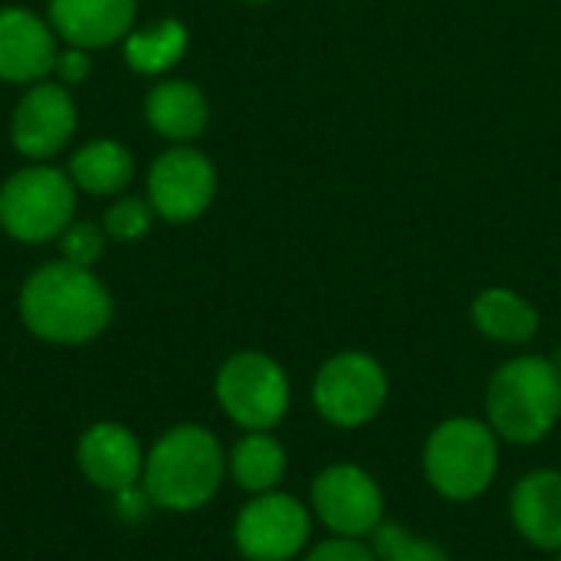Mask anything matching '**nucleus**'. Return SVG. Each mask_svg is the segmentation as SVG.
Masks as SVG:
<instances>
[{
    "label": "nucleus",
    "mask_w": 561,
    "mask_h": 561,
    "mask_svg": "<svg viewBox=\"0 0 561 561\" xmlns=\"http://www.w3.org/2000/svg\"><path fill=\"white\" fill-rule=\"evenodd\" d=\"M217 398L237 424L250 431H266L286 414L289 385L273 358L260 352H240L220 368Z\"/></svg>",
    "instance_id": "423d86ee"
},
{
    "label": "nucleus",
    "mask_w": 561,
    "mask_h": 561,
    "mask_svg": "<svg viewBox=\"0 0 561 561\" xmlns=\"http://www.w3.org/2000/svg\"><path fill=\"white\" fill-rule=\"evenodd\" d=\"M306 561H375L371 552L352 539H335V542H322Z\"/></svg>",
    "instance_id": "393cba45"
},
{
    "label": "nucleus",
    "mask_w": 561,
    "mask_h": 561,
    "mask_svg": "<svg viewBox=\"0 0 561 561\" xmlns=\"http://www.w3.org/2000/svg\"><path fill=\"white\" fill-rule=\"evenodd\" d=\"M513 519L529 542L561 549V473L542 470L526 477L513 496Z\"/></svg>",
    "instance_id": "dca6fc26"
},
{
    "label": "nucleus",
    "mask_w": 561,
    "mask_h": 561,
    "mask_svg": "<svg viewBox=\"0 0 561 561\" xmlns=\"http://www.w3.org/2000/svg\"><path fill=\"white\" fill-rule=\"evenodd\" d=\"M79 467L95 486L122 493L135 486V480L145 470V460L135 437L125 427L95 424L79 440Z\"/></svg>",
    "instance_id": "4468645a"
},
{
    "label": "nucleus",
    "mask_w": 561,
    "mask_h": 561,
    "mask_svg": "<svg viewBox=\"0 0 561 561\" xmlns=\"http://www.w3.org/2000/svg\"><path fill=\"white\" fill-rule=\"evenodd\" d=\"M312 500H316L319 519L332 533H339L345 539L378 529L381 490L358 467H332V470H325L312 486Z\"/></svg>",
    "instance_id": "9b49d317"
},
{
    "label": "nucleus",
    "mask_w": 561,
    "mask_h": 561,
    "mask_svg": "<svg viewBox=\"0 0 561 561\" xmlns=\"http://www.w3.org/2000/svg\"><path fill=\"white\" fill-rule=\"evenodd\" d=\"M388 394L385 371L362 352H345L325 362L316 378V408L339 427H358L371 421Z\"/></svg>",
    "instance_id": "0eeeda50"
},
{
    "label": "nucleus",
    "mask_w": 561,
    "mask_h": 561,
    "mask_svg": "<svg viewBox=\"0 0 561 561\" xmlns=\"http://www.w3.org/2000/svg\"><path fill=\"white\" fill-rule=\"evenodd\" d=\"M473 322L483 335L496 342H513V345L529 342L539 329L536 309L510 289H486L483 296H477Z\"/></svg>",
    "instance_id": "6ab92c4d"
},
{
    "label": "nucleus",
    "mask_w": 561,
    "mask_h": 561,
    "mask_svg": "<svg viewBox=\"0 0 561 561\" xmlns=\"http://www.w3.org/2000/svg\"><path fill=\"white\" fill-rule=\"evenodd\" d=\"M56 30L23 7L0 10V79L13 85L43 82L56 62Z\"/></svg>",
    "instance_id": "f8f14e48"
},
{
    "label": "nucleus",
    "mask_w": 561,
    "mask_h": 561,
    "mask_svg": "<svg viewBox=\"0 0 561 561\" xmlns=\"http://www.w3.org/2000/svg\"><path fill=\"white\" fill-rule=\"evenodd\" d=\"M151 220H154V207L148 204V197H118L105 210L102 230H105L108 240L135 243L151 230Z\"/></svg>",
    "instance_id": "412c9836"
},
{
    "label": "nucleus",
    "mask_w": 561,
    "mask_h": 561,
    "mask_svg": "<svg viewBox=\"0 0 561 561\" xmlns=\"http://www.w3.org/2000/svg\"><path fill=\"white\" fill-rule=\"evenodd\" d=\"M561 414V368L546 358H516L490 381V417L516 444L542 440Z\"/></svg>",
    "instance_id": "7ed1b4c3"
},
{
    "label": "nucleus",
    "mask_w": 561,
    "mask_h": 561,
    "mask_svg": "<svg viewBox=\"0 0 561 561\" xmlns=\"http://www.w3.org/2000/svg\"><path fill=\"white\" fill-rule=\"evenodd\" d=\"M53 76L56 82L62 85H79L92 76V56L89 49H79V46H62L56 53V62H53Z\"/></svg>",
    "instance_id": "b1692460"
},
{
    "label": "nucleus",
    "mask_w": 561,
    "mask_h": 561,
    "mask_svg": "<svg viewBox=\"0 0 561 561\" xmlns=\"http://www.w3.org/2000/svg\"><path fill=\"white\" fill-rule=\"evenodd\" d=\"M217 191V171L207 154L178 145L154 158L148 171V204L171 224L197 220Z\"/></svg>",
    "instance_id": "6e6552de"
},
{
    "label": "nucleus",
    "mask_w": 561,
    "mask_h": 561,
    "mask_svg": "<svg viewBox=\"0 0 561 561\" xmlns=\"http://www.w3.org/2000/svg\"><path fill=\"white\" fill-rule=\"evenodd\" d=\"M135 0H49V26L66 46L102 49L135 30Z\"/></svg>",
    "instance_id": "ddd939ff"
},
{
    "label": "nucleus",
    "mask_w": 561,
    "mask_h": 561,
    "mask_svg": "<svg viewBox=\"0 0 561 561\" xmlns=\"http://www.w3.org/2000/svg\"><path fill=\"white\" fill-rule=\"evenodd\" d=\"M309 536V516L293 496L266 493L237 519V546L250 561L293 559Z\"/></svg>",
    "instance_id": "9d476101"
},
{
    "label": "nucleus",
    "mask_w": 561,
    "mask_h": 561,
    "mask_svg": "<svg viewBox=\"0 0 561 561\" xmlns=\"http://www.w3.org/2000/svg\"><path fill=\"white\" fill-rule=\"evenodd\" d=\"M59 250H62V260L66 263H76V266H85L92 270L105 250V230L89 224V220H72L62 233H59Z\"/></svg>",
    "instance_id": "5701e85b"
},
{
    "label": "nucleus",
    "mask_w": 561,
    "mask_h": 561,
    "mask_svg": "<svg viewBox=\"0 0 561 561\" xmlns=\"http://www.w3.org/2000/svg\"><path fill=\"white\" fill-rule=\"evenodd\" d=\"M250 3H260V0H250Z\"/></svg>",
    "instance_id": "a878e982"
},
{
    "label": "nucleus",
    "mask_w": 561,
    "mask_h": 561,
    "mask_svg": "<svg viewBox=\"0 0 561 561\" xmlns=\"http://www.w3.org/2000/svg\"><path fill=\"white\" fill-rule=\"evenodd\" d=\"M375 549H378L381 561H447L440 546L421 542L398 526H378L375 529Z\"/></svg>",
    "instance_id": "4be33fe9"
},
{
    "label": "nucleus",
    "mask_w": 561,
    "mask_h": 561,
    "mask_svg": "<svg viewBox=\"0 0 561 561\" xmlns=\"http://www.w3.org/2000/svg\"><path fill=\"white\" fill-rule=\"evenodd\" d=\"M66 174L72 178L76 191H85V194H95V197H112V194H122L131 184L135 161H131V151L122 141L95 138V141L82 145L69 158Z\"/></svg>",
    "instance_id": "f3484780"
},
{
    "label": "nucleus",
    "mask_w": 561,
    "mask_h": 561,
    "mask_svg": "<svg viewBox=\"0 0 561 561\" xmlns=\"http://www.w3.org/2000/svg\"><path fill=\"white\" fill-rule=\"evenodd\" d=\"M122 49H125V62L135 72L161 76L181 62V56L187 49V26L181 20H171V16L148 23V26H138L122 39Z\"/></svg>",
    "instance_id": "a211bd4d"
},
{
    "label": "nucleus",
    "mask_w": 561,
    "mask_h": 561,
    "mask_svg": "<svg viewBox=\"0 0 561 561\" xmlns=\"http://www.w3.org/2000/svg\"><path fill=\"white\" fill-rule=\"evenodd\" d=\"M20 316L33 335L56 345H79L108 325L112 299L92 270L56 260L23 283Z\"/></svg>",
    "instance_id": "f257e3e1"
},
{
    "label": "nucleus",
    "mask_w": 561,
    "mask_h": 561,
    "mask_svg": "<svg viewBox=\"0 0 561 561\" xmlns=\"http://www.w3.org/2000/svg\"><path fill=\"white\" fill-rule=\"evenodd\" d=\"M145 493L164 510H197L204 506L224 477L220 444L204 427L168 431L145 460Z\"/></svg>",
    "instance_id": "f03ea898"
},
{
    "label": "nucleus",
    "mask_w": 561,
    "mask_h": 561,
    "mask_svg": "<svg viewBox=\"0 0 561 561\" xmlns=\"http://www.w3.org/2000/svg\"><path fill=\"white\" fill-rule=\"evenodd\" d=\"M76 131V105L62 82H33L10 118V141L30 161H49Z\"/></svg>",
    "instance_id": "1a4fd4ad"
},
{
    "label": "nucleus",
    "mask_w": 561,
    "mask_h": 561,
    "mask_svg": "<svg viewBox=\"0 0 561 561\" xmlns=\"http://www.w3.org/2000/svg\"><path fill=\"white\" fill-rule=\"evenodd\" d=\"M207 99L194 82L184 79H164L151 85L145 95V122L161 135L178 145L194 141L207 128Z\"/></svg>",
    "instance_id": "2eb2a0df"
},
{
    "label": "nucleus",
    "mask_w": 561,
    "mask_h": 561,
    "mask_svg": "<svg viewBox=\"0 0 561 561\" xmlns=\"http://www.w3.org/2000/svg\"><path fill=\"white\" fill-rule=\"evenodd\" d=\"M424 467L431 483L450 500L480 496L496 473V440L477 421H447L434 431Z\"/></svg>",
    "instance_id": "39448f33"
},
{
    "label": "nucleus",
    "mask_w": 561,
    "mask_h": 561,
    "mask_svg": "<svg viewBox=\"0 0 561 561\" xmlns=\"http://www.w3.org/2000/svg\"><path fill=\"white\" fill-rule=\"evenodd\" d=\"M233 477L243 490L250 493H266L279 483L283 470H286V457L283 447L266 437V434H250L237 444L233 450Z\"/></svg>",
    "instance_id": "aec40b11"
},
{
    "label": "nucleus",
    "mask_w": 561,
    "mask_h": 561,
    "mask_svg": "<svg viewBox=\"0 0 561 561\" xmlns=\"http://www.w3.org/2000/svg\"><path fill=\"white\" fill-rule=\"evenodd\" d=\"M76 214V184L66 171L33 161L0 187V227L20 243L56 240Z\"/></svg>",
    "instance_id": "20e7f679"
}]
</instances>
